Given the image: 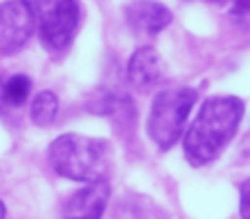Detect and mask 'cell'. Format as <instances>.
Wrapping results in <instances>:
<instances>
[{
	"label": "cell",
	"instance_id": "cell-1",
	"mask_svg": "<svg viewBox=\"0 0 250 219\" xmlns=\"http://www.w3.org/2000/svg\"><path fill=\"white\" fill-rule=\"evenodd\" d=\"M244 101L237 97H211L204 101L185 136V156L193 167H204L222 154L244 119Z\"/></svg>",
	"mask_w": 250,
	"mask_h": 219
},
{
	"label": "cell",
	"instance_id": "cell-2",
	"mask_svg": "<svg viewBox=\"0 0 250 219\" xmlns=\"http://www.w3.org/2000/svg\"><path fill=\"white\" fill-rule=\"evenodd\" d=\"M53 171L75 182H105L110 171V147L99 138L64 134L48 147Z\"/></svg>",
	"mask_w": 250,
	"mask_h": 219
},
{
	"label": "cell",
	"instance_id": "cell-3",
	"mask_svg": "<svg viewBox=\"0 0 250 219\" xmlns=\"http://www.w3.org/2000/svg\"><path fill=\"white\" fill-rule=\"evenodd\" d=\"M195 101H198L195 88H169L154 97L147 119V134L158 149L167 151L180 140Z\"/></svg>",
	"mask_w": 250,
	"mask_h": 219
},
{
	"label": "cell",
	"instance_id": "cell-4",
	"mask_svg": "<svg viewBox=\"0 0 250 219\" xmlns=\"http://www.w3.org/2000/svg\"><path fill=\"white\" fill-rule=\"evenodd\" d=\"M40 31L44 46L60 53L70 46L79 24L77 0H22Z\"/></svg>",
	"mask_w": 250,
	"mask_h": 219
},
{
	"label": "cell",
	"instance_id": "cell-5",
	"mask_svg": "<svg viewBox=\"0 0 250 219\" xmlns=\"http://www.w3.org/2000/svg\"><path fill=\"white\" fill-rule=\"evenodd\" d=\"M33 18L22 0L0 2V55H13L31 40Z\"/></svg>",
	"mask_w": 250,
	"mask_h": 219
},
{
	"label": "cell",
	"instance_id": "cell-6",
	"mask_svg": "<svg viewBox=\"0 0 250 219\" xmlns=\"http://www.w3.org/2000/svg\"><path fill=\"white\" fill-rule=\"evenodd\" d=\"M127 83L136 92H149L163 77V60L151 46H141L127 61Z\"/></svg>",
	"mask_w": 250,
	"mask_h": 219
},
{
	"label": "cell",
	"instance_id": "cell-7",
	"mask_svg": "<svg viewBox=\"0 0 250 219\" xmlns=\"http://www.w3.org/2000/svg\"><path fill=\"white\" fill-rule=\"evenodd\" d=\"M125 18L132 31L145 35H156L167 29L171 22V11L156 0H132L125 7Z\"/></svg>",
	"mask_w": 250,
	"mask_h": 219
},
{
	"label": "cell",
	"instance_id": "cell-8",
	"mask_svg": "<svg viewBox=\"0 0 250 219\" xmlns=\"http://www.w3.org/2000/svg\"><path fill=\"white\" fill-rule=\"evenodd\" d=\"M108 199H110L108 182L88 184L66 202L64 219H101Z\"/></svg>",
	"mask_w": 250,
	"mask_h": 219
},
{
	"label": "cell",
	"instance_id": "cell-9",
	"mask_svg": "<svg viewBox=\"0 0 250 219\" xmlns=\"http://www.w3.org/2000/svg\"><path fill=\"white\" fill-rule=\"evenodd\" d=\"M57 112H60V99L51 90L40 92L31 103V119H33V123L42 125V127H46L55 120Z\"/></svg>",
	"mask_w": 250,
	"mask_h": 219
},
{
	"label": "cell",
	"instance_id": "cell-10",
	"mask_svg": "<svg viewBox=\"0 0 250 219\" xmlns=\"http://www.w3.org/2000/svg\"><path fill=\"white\" fill-rule=\"evenodd\" d=\"M31 92V79L24 77V75H13L9 77L7 83H2V103L11 105V108H18L26 101Z\"/></svg>",
	"mask_w": 250,
	"mask_h": 219
},
{
	"label": "cell",
	"instance_id": "cell-11",
	"mask_svg": "<svg viewBox=\"0 0 250 219\" xmlns=\"http://www.w3.org/2000/svg\"><path fill=\"white\" fill-rule=\"evenodd\" d=\"M248 191H250V182L246 180L242 184V206H239V213H242V219H248Z\"/></svg>",
	"mask_w": 250,
	"mask_h": 219
},
{
	"label": "cell",
	"instance_id": "cell-12",
	"mask_svg": "<svg viewBox=\"0 0 250 219\" xmlns=\"http://www.w3.org/2000/svg\"><path fill=\"white\" fill-rule=\"evenodd\" d=\"M4 215H7V211H4V204L0 202V219H4Z\"/></svg>",
	"mask_w": 250,
	"mask_h": 219
},
{
	"label": "cell",
	"instance_id": "cell-13",
	"mask_svg": "<svg viewBox=\"0 0 250 219\" xmlns=\"http://www.w3.org/2000/svg\"><path fill=\"white\" fill-rule=\"evenodd\" d=\"M0 105H2V81H0Z\"/></svg>",
	"mask_w": 250,
	"mask_h": 219
},
{
	"label": "cell",
	"instance_id": "cell-14",
	"mask_svg": "<svg viewBox=\"0 0 250 219\" xmlns=\"http://www.w3.org/2000/svg\"><path fill=\"white\" fill-rule=\"evenodd\" d=\"M213 2H222V0H213Z\"/></svg>",
	"mask_w": 250,
	"mask_h": 219
}]
</instances>
